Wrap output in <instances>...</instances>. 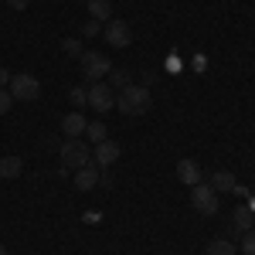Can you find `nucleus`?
Masks as SVG:
<instances>
[{"instance_id":"1","label":"nucleus","mask_w":255,"mask_h":255,"mask_svg":"<svg viewBox=\"0 0 255 255\" xmlns=\"http://www.w3.org/2000/svg\"><path fill=\"white\" fill-rule=\"evenodd\" d=\"M150 106H153V96H150V89L146 85H126L123 92L116 96V109L123 116H143V113H150Z\"/></svg>"},{"instance_id":"2","label":"nucleus","mask_w":255,"mask_h":255,"mask_svg":"<svg viewBox=\"0 0 255 255\" xmlns=\"http://www.w3.org/2000/svg\"><path fill=\"white\" fill-rule=\"evenodd\" d=\"M89 163H92V150H89L85 139H65L61 143V167L65 170H79Z\"/></svg>"},{"instance_id":"3","label":"nucleus","mask_w":255,"mask_h":255,"mask_svg":"<svg viewBox=\"0 0 255 255\" xmlns=\"http://www.w3.org/2000/svg\"><path fill=\"white\" fill-rule=\"evenodd\" d=\"M10 96H14V102H34V99L41 96L38 75H27V72L10 75Z\"/></svg>"},{"instance_id":"4","label":"nucleus","mask_w":255,"mask_h":255,"mask_svg":"<svg viewBox=\"0 0 255 255\" xmlns=\"http://www.w3.org/2000/svg\"><path fill=\"white\" fill-rule=\"evenodd\" d=\"M79 61H82V79H89V82H102L113 72V65H109V58L102 51H85Z\"/></svg>"},{"instance_id":"5","label":"nucleus","mask_w":255,"mask_h":255,"mask_svg":"<svg viewBox=\"0 0 255 255\" xmlns=\"http://www.w3.org/2000/svg\"><path fill=\"white\" fill-rule=\"evenodd\" d=\"M89 106H92L96 113L116 109V89H109V82H92V85H89Z\"/></svg>"},{"instance_id":"6","label":"nucleus","mask_w":255,"mask_h":255,"mask_svg":"<svg viewBox=\"0 0 255 255\" xmlns=\"http://www.w3.org/2000/svg\"><path fill=\"white\" fill-rule=\"evenodd\" d=\"M102 38L109 48H129L133 44V27L126 24V20H109L106 27H102Z\"/></svg>"},{"instance_id":"7","label":"nucleus","mask_w":255,"mask_h":255,"mask_svg":"<svg viewBox=\"0 0 255 255\" xmlns=\"http://www.w3.org/2000/svg\"><path fill=\"white\" fill-rule=\"evenodd\" d=\"M191 201L201 215H218V191L211 184H194L191 187Z\"/></svg>"},{"instance_id":"8","label":"nucleus","mask_w":255,"mask_h":255,"mask_svg":"<svg viewBox=\"0 0 255 255\" xmlns=\"http://www.w3.org/2000/svg\"><path fill=\"white\" fill-rule=\"evenodd\" d=\"M92 160H96L99 170H109L113 163L119 160V143H113V139H102V143H96V150H92Z\"/></svg>"},{"instance_id":"9","label":"nucleus","mask_w":255,"mask_h":255,"mask_svg":"<svg viewBox=\"0 0 255 255\" xmlns=\"http://www.w3.org/2000/svg\"><path fill=\"white\" fill-rule=\"evenodd\" d=\"M85 129H89V119L82 116V113H68V116L61 119V133L68 139H85Z\"/></svg>"},{"instance_id":"10","label":"nucleus","mask_w":255,"mask_h":255,"mask_svg":"<svg viewBox=\"0 0 255 255\" xmlns=\"http://www.w3.org/2000/svg\"><path fill=\"white\" fill-rule=\"evenodd\" d=\"M177 180H180V184H187V187H194V184H201V167H197L194 160H180V163H177Z\"/></svg>"},{"instance_id":"11","label":"nucleus","mask_w":255,"mask_h":255,"mask_svg":"<svg viewBox=\"0 0 255 255\" xmlns=\"http://www.w3.org/2000/svg\"><path fill=\"white\" fill-rule=\"evenodd\" d=\"M75 187L79 191H92V187H99V167H79L75 170Z\"/></svg>"},{"instance_id":"12","label":"nucleus","mask_w":255,"mask_h":255,"mask_svg":"<svg viewBox=\"0 0 255 255\" xmlns=\"http://www.w3.org/2000/svg\"><path fill=\"white\" fill-rule=\"evenodd\" d=\"M89 14H92V20H113V0H89Z\"/></svg>"},{"instance_id":"13","label":"nucleus","mask_w":255,"mask_h":255,"mask_svg":"<svg viewBox=\"0 0 255 255\" xmlns=\"http://www.w3.org/2000/svg\"><path fill=\"white\" fill-rule=\"evenodd\" d=\"M211 187H215L218 194H221V191H235L238 180H235L232 170H215V174H211Z\"/></svg>"},{"instance_id":"14","label":"nucleus","mask_w":255,"mask_h":255,"mask_svg":"<svg viewBox=\"0 0 255 255\" xmlns=\"http://www.w3.org/2000/svg\"><path fill=\"white\" fill-rule=\"evenodd\" d=\"M20 170H24V160L20 157H0V177H3V180L20 177Z\"/></svg>"},{"instance_id":"15","label":"nucleus","mask_w":255,"mask_h":255,"mask_svg":"<svg viewBox=\"0 0 255 255\" xmlns=\"http://www.w3.org/2000/svg\"><path fill=\"white\" fill-rule=\"evenodd\" d=\"M252 221H255L252 208H235V215H232V228H235V232H249Z\"/></svg>"},{"instance_id":"16","label":"nucleus","mask_w":255,"mask_h":255,"mask_svg":"<svg viewBox=\"0 0 255 255\" xmlns=\"http://www.w3.org/2000/svg\"><path fill=\"white\" fill-rule=\"evenodd\" d=\"M126 85H133L129 72H126V68H113V72H109V89H119V92H123Z\"/></svg>"},{"instance_id":"17","label":"nucleus","mask_w":255,"mask_h":255,"mask_svg":"<svg viewBox=\"0 0 255 255\" xmlns=\"http://www.w3.org/2000/svg\"><path fill=\"white\" fill-rule=\"evenodd\" d=\"M85 139H89V143H102V139H109V133H106V123H89Z\"/></svg>"},{"instance_id":"18","label":"nucleus","mask_w":255,"mask_h":255,"mask_svg":"<svg viewBox=\"0 0 255 255\" xmlns=\"http://www.w3.org/2000/svg\"><path fill=\"white\" fill-rule=\"evenodd\" d=\"M208 255H235V245H232L228 238H215V242L208 245Z\"/></svg>"},{"instance_id":"19","label":"nucleus","mask_w":255,"mask_h":255,"mask_svg":"<svg viewBox=\"0 0 255 255\" xmlns=\"http://www.w3.org/2000/svg\"><path fill=\"white\" fill-rule=\"evenodd\" d=\"M61 48H65V55H72V58H82V55H85L79 38H65V41H61Z\"/></svg>"},{"instance_id":"20","label":"nucleus","mask_w":255,"mask_h":255,"mask_svg":"<svg viewBox=\"0 0 255 255\" xmlns=\"http://www.w3.org/2000/svg\"><path fill=\"white\" fill-rule=\"evenodd\" d=\"M242 252H245V255H255V228L242 232Z\"/></svg>"},{"instance_id":"21","label":"nucleus","mask_w":255,"mask_h":255,"mask_svg":"<svg viewBox=\"0 0 255 255\" xmlns=\"http://www.w3.org/2000/svg\"><path fill=\"white\" fill-rule=\"evenodd\" d=\"M72 102H75V106H89V89L75 85V89H72Z\"/></svg>"},{"instance_id":"22","label":"nucleus","mask_w":255,"mask_h":255,"mask_svg":"<svg viewBox=\"0 0 255 255\" xmlns=\"http://www.w3.org/2000/svg\"><path fill=\"white\" fill-rule=\"evenodd\" d=\"M10 106H14V96H10V89H0V116H3V113H10Z\"/></svg>"},{"instance_id":"23","label":"nucleus","mask_w":255,"mask_h":255,"mask_svg":"<svg viewBox=\"0 0 255 255\" xmlns=\"http://www.w3.org/2000/svg\"><path fill=\"white\" fill-rule=\"evenodd\" d=\"M82 31H85V38H96L99 31H102V24H99V20H89V24H85Z\"/></svg>"},{"instance_id":"24","label":"nucleus","mask_w":255,"mask_h":255,"mask_svg":"<svg viewBox=\"0 0 255 255\" xmlns=\"http://www.w3.org/2000/svg\"><path fill=\"white\" fill-rule=\"evenodd\" d=\"M157 79H160L157 72H143V82H139V85H146V89H150V85H153Z\"/></svg>"},{"instance_id":"25","label":"nucleus","mask_w":255,"mask_h":255,"mask_svg":"<svg viewBox=\"0 0 255 255\" xmlns=\"http://www.w3.org/2000/svg\"><path fill=\"white\" fill-rule=\"evenodd\" d=\"M7 85H10V72L0 65V89H7Z\"/></svg>"},{"instance_id":"26","label":"nucleus","mask_w":255,"mask_h":255,"mask_svg":"<svg viewBox=\"0 0 255 255\" xmlns=\"http://www.w3.org/2000/svg\"><path fill=\"white\" fill-rule=\"evenodd\" d=\"M7 3H10L14 10H27V3H31V0H7Z\"/></svg>"},{"instance_id":"27","label":"nucleus","mask_w":255,"mask_h":255,"mask_svg":"<svg viewBox=\"0 0 255 255\" xmlns=\"http://www.w3.org/2000/svg\"><path fill=\"white\" fill-rule=\"evenodd\" d=\"M0 255H7V249H3V245H0Z\"/></svg>"}]
</instances>
